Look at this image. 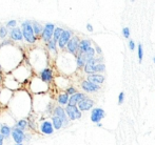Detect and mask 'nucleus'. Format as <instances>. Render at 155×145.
<instances>
[{"mask_svg": "<svg viewBox=\"0 0 155 145\" xmlns=\"http://www.w3.org/2000/svg\"><path fill=\"white\" fill-rule=\"evenodd\" d=\"M8 34H10V38H11L10 40L12 41V42H21V41L23 40L20 27H14V29H12L8 32Z\"/></svg>", "mask_w": 155, "mask_h": 145, "instance_id": "obj_17", "label": "nucleus"}, {"mask_svg": "<svg viewBox=\"0 0 155 145\" xmlns=\"http://www.w3.org/2000/svg\"><path fill=\"white\" fill-rule=\"evenodd\" d=\"M77 55L87 63V62H89L91 59H93V58L95 57V51H94L93 47H91L89 51L84 52V53H82V54H77Z\"/></svg>", "mask_w": 155, "mask_h": 145, "instance_id": "obj_22", "label": "nucleus"}, {"mask_svg": "<svg viewBox=\"0 0 155 145\" xmlns=\"http://www.w3.org/2000/svg\"><path fill=\"white\" fill-rule=\"evenodd\" d=\"M124 99V92H120V93H119V95H118V104L119 105L123 104Z\"/></svg>", "mask_w": 155, "mask_h": 145, "instance_id": "obj_36", "label": "nucleus"}, {"mask_svg": "<svg viewBox=\"0 0 155 145\" xmlns=\"http://www.w3.org/2000/svg\"><path fill=\"white\" fill-rule=\"evenodd\" d=\"M94 51H95V53H97L98 55H101V54H102L101 49H100V47L98 46L97 44H95V49H94Z\"/></svg>", "mask_w": 155, "mask_h": 145, "instance_id": "obj_38", "label": "nucleus"}, {"mask_svg": "<svg viewBox=\"0 0 155 145\" xmlns=\"http://www.w3.org/2000/svg\"><path fill=\"white\" fill-rule=\"evenodd\" d=\"M137 54H138V60H139V63L143 62V45L141 43H139L137 45Z\"/></svg>", "mask_w": 155, "mask_h": 145, "instance_id": "obj_32", "label": "nucleus"}, {"mask_svg": "<svg viewBox=\"0 0 155 145\" xmlns=\"http://www.w3.org/2000/svg\"><path fill=\"white\" fill-rule=\"evenodd\" d=\"M77 93V90H76L74 86H69V87H67V90H65V94L69 95V96H72V95L76 94Z\"/></svg>", "mask_w": 155, "mask_h": 145, "instance_id": "obj_34", "label": "nucleus"}, {"mask_svg": "<svg viewBox=\"0 0 155 145\" xmlns=\"http://www.w3.org/2000/svg\"><path fill=\"white\" fill-rule=\"evenodd\" d=\"M93 106H94V101L92 100V99L88 98V97L84 98L77 104V107H78V109H79L80 112H88V110L92 109Z\"/></svg>", "mask_w": 155, "mask_h": 145, "instance_id": "obj_14", "label": "nucleus"}, {"mask_svg": "<svg viewBox=\"0 0 155 145\" xmlns=\"http://www.w3.org/2000/svg\"><path fill=\"white\" fill-rule=\"evenodd\" d=\"M123 35H124V38H127V39L130 37V29H129V27H124L123 29Z\"/></svg>", "mask_w": 155, "mask_h": 145, "instance_id": "obj_35", "label": "nucleus"}, {"mask_svg": "<svg viewBox=\"0 0 155 145\" xmlns=\"http://www.w3.org/2000/svg\"><path fill=\"white\" fill-rule=\"evenodd\" d=\"M14 126L25 131V129L29 127V122H28V119H19L18 121H16V122H15Z\"/></svg>", "mask_w": 155, "mask_h": 145, "instance_id": "obj_26", "label": "nucleus"}, {"mask_svg": "<svg viewBox=\"0 0 155 145\" xmlns=\"http://www.w3.org/2000/svg\"><path fill=\"white\" fill-rule=\"evenodd\" d=\"M64 110H65V114L68 116V119L71 121H74V120H78V119L81 118L82 114L79 109H78L77 106H73V105H67L64 107Z\"/></svg>", "mask_w": 155, "mask_h": 145, "instance_id": "obj_7", "label": "nucleus"}, {"mask_svg": "<svg viewBox=\"0 0 155 145\" xmlns=\"http://www.w3.org/2000/svg\"><path fill=\"white\" fill-rule=\"evenodd\" d=\"M31 73H32V71H31L30 65H28V64H25V63H21L13 71L12 76L21 84L30 79Z\"/></svg>", "mask_w": 155, "mask_h": 145, "instance_id": "obj_2", "label": "nucleus"}, {"mask_svg": "<svg viewBox=\"0 0 155 145\" xmlns=\"http://www.w3.org/2000/svg\"><path fill=\"white\" fill-rule=\"evenodd\" d=\"M51 122H52V125H53L54 129H56V131H59V129H61L64 125H63V122L61 121V119L58 118V117L56 116H52L51 117Z\"/></svg>", "mask_w": 155, "mask_h": 145, "instance_id": "obj_24", "label": "nucleus"}, {"mask_svg": "<svg viewBox=\"0 0 155 145\" xmlns=\"http://www.w3.org/2000/svg\"><path fill=\"white\" fill-rule=\"evenodd\" d=\"M11 133H12V126L5 124H2L0 126V135L4 138V140H8L11 137Z\"/></svg>", "mask_w": 155, "mask_h": 145, "instance_id": "obj_23", "label": "nucleus"}, {"mask_svg": "<svg viewBox=\"0 0 155 145\" xmlns=\"http://www.w3.org/2000/svg\"><path fill=\"white\" fill-rule=\"evenodd\" d=\"M14 145H23V143H21V144H14Z\"/></svg>", "mask_w": 155, "mask_h": 145, "instance_id": "obj_42", "label": "nucleus"}, {"mask_svg": "<svg viewBox=\"0 0 155 145\" xmlns=\"http://www.w3.org/2000/svg\"><path fill=\"white\" fill-rule=\"evenodd\" d=\"M32 27H33V32H34L35 36H40L41 33H42V30H43V25L40 24L39 22L37 21H33L32 22Z\"/></svg>", "mask_w": 155, "mask_h": 145, "instance_id": "obj_27", "label": "nucleus"}, {"mask_svg": "<svg viewBox=\"0 0 155 145\" xmlns=\"http://www.w3.org/2000/svg\"><path fill=\"white\" fill-rule=\"evenodd\" d=\"M8 35V30L5 25H0V40H5V37Z\"/></svg>", "mask_w": 155, "mask_h": 145, "instance_id": "obj_31", "label": "nucleus"}, {"mask_svg": "<svg viewBox=\"0 0 155 145\" xmlns=\"http://www.w3.org/2000/svg\"><path fill=\"white\" fill-rule=\"evenodd\" d=\"M79 41H80V39L78 36H72V38L70 39L67 46H65L68 53L71 54V55H73V56L77 55L78 47H79Z\"/></svg>", "mask_w": 155, "mask_h": 145, "instance_id": "obj_6", "label": "nucleus"}, {"mask_svg": "<svg viewBox=\"0 0 155 145\" xmlns=\"http://www.w3.org/2000/svg\"><path fill=\"white\" fill-rule=\"evenodd\" d=\"M55 24L52 22H48L43 25V30H42V33H41V40L43 42H49L50 40H52L53 38V33H54V30H55Z\"/></svg>", "mask_w": 155, "mask_h": 145, "instance_id": "obj_5", "label": "nucleus"}, {"mask_svg": "<svg viewBox=\"0 0 155 145\" xmlns=\"http://www.w3.org/2000/svg\"><path fill=\"white\" fill-rule=\"evenodd\" d=\"M69 98H70L69 95H67L65 93H60V94L57 96L58 104H59L60 106H63V105H65V106H67L68 103H69Z\"/></svg>", "mask_w": 155, "mask_h": 145, "instance_id": "obj_25", "label": "nucleus"}, {"mask_svg": "<svg viewBox=\"0 0 155 145\" xmlns=\"http://www.w3.org/2000/svg\"><path fill=\"white\" fill-rule=\"evenodd\" d=\"M153 62H154V64H155V57L153 58Z\"/></svg>", "mask_w": 155, "mask_h": 145, "instance_id": "obj_43", "label": "nucleus"}, {"mask_svg": "<svg viewBox=\"0 0 155 145\" xmlns=\"http://www.w3.org/2000/svg\"><path fill=\"white\" fill-rule=\"evenodd\" d=\"M47 49L50 52V54L57 55V43L53 40H50L49 42H47Z\"/></svg>", "mask_w": 155, "mask_h": 145, "instance_id": "obj_28", "label": "nucleus"}, {"mask_svg": "<svg viewBox=\"0 0 155 145\" xmlns=\"http://www.w3.org/2000/svg\"><path fill=\"white\" fill-rule=\"evenodd\" d=\"M0 126H1V124H0Z\"/></svg>", "mask_w": 155, "mask_h": 145, "instance_id": "obj_44", "label": "nucleus"}, {"mask_svg": "<svg viewBox=\"0 0 155 145\" xmlns=\"http://www.w3.org/2000/svg\"><path fill=\"white\" fill-rule=\"evenodd\" d=\"M48 86L49 85L43 81H41L39 77H33L30 80V90L35 93L36 95L45 93L48 90Z\"/></svg>", "mask_w": 155, "mask_h": 145, "instance_id": "obj_4", "label": "nucleus"}, {"mask_svg": "<svg viewBox=\"0 0 155 145\" xmlns=\"http://www.w3.org/2000/svg\"><path fill=\"white\" fill-rule=\"evenodd\" d=\"M17 27V21L16 20H8V22L5 23V27L6 29H14V27Z\"/></svg>", "mask_w": 155, "mask_h": 145, "instance_id": "obj_33", "label": "nucleus"}, {"mask_svg": "<svg viewBox=\"0 0 155 145\" xmlns=\"http://www.w3.org/2000/svg\"><path fill=\"white\" fill-rule=\"evenodd\" d=\"M38 129L42 135H45V136H50V135H53L54 134V127L52 125V122L51 120H43L39 123V126H38Z\"/></svg>", "mask_w": 155, "mask_h": 145, "instance_id": "obj_8", "label": "nucleus"}, {"mask_svg": "<svg viewBox=\"0 0 155 145\" xmlns=\"http://www.w3.org/2000/svg\"><path fill=\"white\" fill-rule=\"evenodd\" d=\"M106 116V112L100 107H94L91 110V121L94 123H99Z\"/></svg>", "mask_w": 155, "mask_h": 145, "instance_id": "obj_12", "label": "nucleus"}, {"mask_svg": "<svg viewBox=\"0 0 155 145\" xmlns=\"http://www.w3.org/2000/svg\"><path fill=\"white\" fill-rule=\"evenodd\" d=\"M104 76L101 75V74H93V75H88V78L87 80L90 82H92L94 84H97V85H100L104 82Z\"/></svg>", "mask_w": 155, "mask_h": 145, "instance_id": "obj_21", "label": "nucleus"}, {"mask_svg": "<svg viewBox=\"0 0 155 145\" xmlns=\"http://www.w3.org/2000/svg\"><path fill=\"white\" fill-rule=\"evenodd\" d=\"M4 141H5V140H4V138L2 137L1 135H0V145H3L4 144Z\"/></svg>", "mask_w": 155, "mask_h": 145, "instance_id": "obj_40", "label": "nucleus"}, {"mask_svg": "<svg viewBox=\"0 0 155 145\" xmlns=\"http://www.w3.org/2000/svg\"><path fill=\"white\" fill-rule=\"evenodd\" d=\"M129 49H130L131 51H134L135 49V42L133 40L129 41Z\"/></svg>", "mask_w": 155, "mask_h": 145, "instance_id": "obj_37", "label": "nucleus"}, {"mask_svg": "<svg viewBox=\"0 0 155 145\" xmlns=\"http://www.w3.org/2000/svg\"><path fill=\"white\" fill-rule=\"evenodd\" d=\"M92 47V41L90 39H82L79 41V47H78V54H82L89 51Z\"/></svg>", "mask_w": 155, "mask_h": 145, "instance_id": "obj_20", "label": "nucleus"}, {"mask_svg": "<svg viewBox=\"0 0 155 145\" xmlns=\"http://www.w3.org/2000/svg\"><path fill=\"white\" fill-rule=\"evenodd\" d=\"M63 32V29L62 27H56L55 30H54V33H53V38H52V40L54 41V42L57 43L58 39H59L60 35H61V33Z\"/></svg>", "mask_w": 155, "mask_h": 145, "instance_id": "obj_29", "label": "nucleus"}, {"mask_svg": "<svg viewBox=\"0 0 155 145\" xmlns=\"http://www.w3.org/2000/svg\"><path fill=\"white\" fill-rule=\"evenodd\" d=\"M10 78H11V80H8L6 78L3 80L4 81L3 83H4V85H5V88H8V90H20L21 84L19 83L12 75H10Z\"/></svg>", "mask_w": 155, "mask_h": 145, "instance_id": "obj_15", "label": "nucleus"}, {"mask_svg": "<svg viewBox=\"0 0 155 145\" xmlns=\"http://www.w3.org/2000/svg\"><path fill=\"white\" fill-rule=\"evenodd\" d=\"M2 81V76H1V70H0V82Z\"/></svg>", "mask_w": 155, "mask_h": 145, "instance_id": "obj_41", "label": "nucleus"}, {"mask_svg": "<svg viewBox=\"0 0 155 145\" xmlns=\"http://www.w3.org/2000/svg\"><path fill=\"white\" fill-rule=\"evenodd\" d=\"M11 137L13 138V141L15 144H21L25 142V133L21 129L17 128V127H12V133H11Z\"/></svg>", "mask_w": 155, "mask_h": 145, "instance_id": "obj_10", "label": "nucleus"}, {"mask_svg": "<svg viewBox=\"0 0 155 145\" xmlns=\"http://www.w3.org/2000/svg\"><path fill=\"white\" fill-rule=\"evenodd\" d=\"M39 78L41 79V81H43L45 83L49 84L50 82L53 81L54 78V72L51 68H45L39 72Z\"/></svg>", "mask_w": 155, "mask_h": 145, "instance_id": "obj_11", "label": "nucleus"}, {"mask_svg": "<svg viewBox=\"0 0 155 145\" xmlns=\"http://www.w3.org/2000/svg\"><path fill=\"white\" fill-rule=\"evenodd\" d=\"M52 114L54 115V116L58 117V118L61 119V121L63 122V125H68L69 124V119H68V116L67 114H65V110L63 109L62 106H60V105H57V106L54 107L53 109V112Z\"/></svg>", "mask_w": 155, "mask_h": 145, "instance_id": "obj_13", "label": "nucleus"}, {"mask_svg": "<svg viewBox=\"0 0 155 145\" xmlns=\"http://www.w3.org/2000/svg\"><path fill=\"white\" fill-rule=\"evenodd\" d=\"M21 33H22L23 40L25 42L30 43V44H34L37 41V37L35 36L34 32H33V27H32V22L29 20H25L21 23Z\"/></svg>", "mask_w": 155, "mask_h": 145, "instance_id": "obj_3", "label": "nucleus"}, {"mask_svg": "<svg viewBox=\"0 0 155 145\" xmlns=\"http://www.w3.org/2000/svg\"><path fill=\"white\" fill-rule=\"evenodd\" d=\"M72 36H73V32L70 31V30H63V32L57 41V47H59L60 49H65V46H67L69 40L72 38Z\"/></svg>", "mask_w": 155, "mask_h": 145, "instance_id": "obj_9", "label": "nucleus"}, {"mask_svg": "<svg viewBox=\"0 0 155 145\" xmlns=\"http://www.w3.org/2000/svg\"><path fill=\"white\" fill-rule=\"evenodd\" d=\"M23 59L20 49L12 44V41L2 40L0 43V70L4 72L14 71Z\"/></svg>", "mask_w": 155, "mask_h": 145, "instance_id": "obj_1", "label": "nucleus"}, {"mask_svg": "<svg viewBox=\"0 0 155 145\" xmlns=\"http://www.w3.org/2000/svg\"><path fill=\"white\" fill-rule=\"evenodd\" d=\"M104 71H106V65H104V63L102 62V63H97V64H94L93 65V72L94 74L95 73H104Z\"/></svg>", "mask_w": 155, "mask_h": 145, "instance_id": "obj_30", "label": "nucleus"}, {"mask_svg": "<svg viewBox=\"0 0 155 145\" xmlns=\"http://www.w3.org/2000/svg\"><path fill=\"white\" fill-rule=\"evenodd\" d=\"M86 95L84 94V93H79L77 92L76 94L72 95V96H70L69 98V103H68V105H73V106H77V104L80 102V101L82 100L84 98H86Z\"/></svg>", "mask_w": 155, "mask_h": 145, "instance_id": "obj_19", "label": "nucleus"}, {"mask_svg": "<svg viewBox=\"0 0 155 145\" xmlns=\"http://www.w3.org/2000/svg\"><path fill=\"white\" fill-rule=\"evenodd\" d=\"M81 88L86 93H96L100 90V85L94 84V83H92V82L88 81V80L86 79L81 82Z\"/></svg>", "mask_w": 155, "mask_h": 145, "instance_id": "obj_16", "label": "nucleus"}, {"mask_svg": "<svg viewBox=\"0 0 155 145\" xmlns=\"http://www.w3.org/2000/svg\"><path fill=\"white\" fill-rule=\"evenodd\" d=\"M12 97H13L12 90H8V88H2L0 90V102L3 103V104H8Z\"/></svg>", "mask_w": 155, "mask_h": 145, "instance_id": "obj_18", "label": "nucleus"}, {"mask_svg": "<svg viewBox=\"0 0 155 145\" xmlns=\"http://www.w3.org/2000/svg\"><path fill=\"white\" fill-rule=\"evenodd\" d=\"M87 30H88L89 32H93V31H94L93 27H92V25L90 24V23H88V24H87Z\"/></svg>", "mask_w": 155, "mask_h": 145, "instance_id": "obj_39", "label": "nucleus"}]
</instances>
